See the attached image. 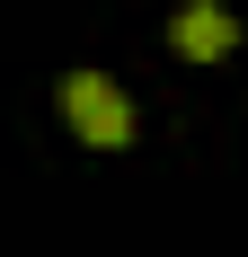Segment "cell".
Wrapping results in <instances>:
<instances>
[{
  "instance_id": "2",
  "label": "cell",
  "mask_w": 248,
  "mask_h": 257,
  "mask_svg": "<svg viewBox=\"0 0 248 257\" xmlns=\"http://www.w3.org/2000/svg\"><path fill=\"white\" fill-rule=\"evenodd\" d=\"M169 45H177V62H230L239 53V18H230L222 0H186L169 18Z\"/></svg>"
},
{
  "instance_id": "1",
  "label": "cell",
  "mask_w": 248,
  "mask_h": 257,
  "mask_svg": "<svg viewBox=\"0 0 248 257\" xmlns=\"http://www.w3.org/2000/svg\"><path fill=\"white\" fill-rule=\"evenodd\" d=\"M53 106H62V124L80 142H98V151H124L133 142V98H124L106 71H62L53 80Z\"/></svg>"
}]
</instances>
